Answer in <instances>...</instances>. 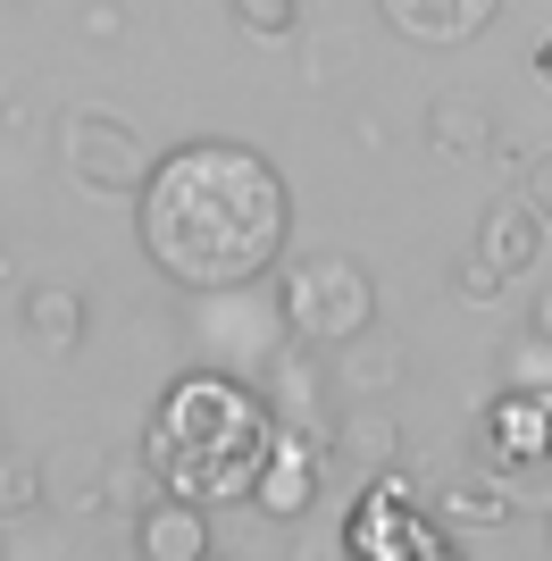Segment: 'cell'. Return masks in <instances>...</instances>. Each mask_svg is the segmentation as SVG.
I'll return each instance as SVG.
<instances>
[{
    "mask_svg": "<svg viewBox=\"0 0 552 561\" xmlns=\"http://www.w3.org/2000/svg\"><path fill=\"white\" fill-rule=\"evenodd\" d=\"M142 252L184 294H243L285 260L294 193L252 142H184L135 193Z\"/></svg>",
    "mask_w": 552,
    "mask_h": 561,
    "instance_id": "6da1fadb",
    "label": "cell"
},
{
    "mask_svg": "<svg viewBox=\"0 0 552 561\" xmlns=\"http://www.w3.org/2000/svg\"><path fill=\"white\" fill-rule=\"evenodd\" d=\"M268 445H276L268 394L227 369H193L151 402L142 469L160 478V494H184V503H243L260 486Z\"/></svg>",
    "mask_w": 552,
    "mask_h": 561,
    "instance_id": "7a4b0ae2",
    "label": "cell"
},
{
    "mask_svg": "<svg viewBox=\"0 0 552 561\" xmlns=\"http://www.w3.org/2000/svg\"><path fill=\"white\" fill-rule=\"evenodd\" d=\"M276 319H285L294 344L344 352L352 335L377 328V277H368L360 260H344V252H310V260H294V268L276 277Z\"/></svg>",
    "mask_w": 552,
    "mask_h": 561,
    "instance_id": "3957f363",
    "label": "cell"
},
{
    "mask_svg": "<svg viewBox=\"0 0 552 561\" xmlns=\"http://www.w3.org/2000/svg\"><path fill=\"white\" fill-rule=\"evenodd\" d=\"M59 160H68V176L84 193H110V202L142 193V185H151V168H160L126 117H101V110H68V117H59Z\"/></svg>",
    "mask_w": 552,
    "mask_h": 561,
    "instance_id": "277c9868",
    "label": "cell"
},
{
    "mask_svg": "<svg viewBox=\"0 0 552 561\" xmlns=\"http://www.w3.org/2000/svg\"><path fill=\"white\" fill-rule=\"evenodd\" d=\"M485 453L510 486H552V386H519L485 411Z\"/></svg>",
    "mask_w": 552,
    "mask_h": 561,
    "instance_id": "5b68a950",
    "label": "cell"
},
{
    "mask_svg": "<svg viewBox=\"0 0 552 561\" xmlns=\"http://www.w3.org/2000/svg\"><path fill=\"white\" fill-rule=\"evenodd\" d=\"M326 461H335V453H326V436H310V427H276L252 503H260L268 519H301L310 503H319V486H326Z\"/></svg>",
    "mask_w": 552,
    "mask_h": 561,
    "instance_id": "8992f818",
    "label": "cell"
},
{
    "mask_svg": "<svg viewBox=\"0 0 552 561\" xmlns=\"http://www.w3.org/2000/svg\"><path fill=\"white\" fill-rule=\"evenodd\" d=\"M377 9L411 43H469V34H485L503 18V0H377Z\"/></svg>",
    "mask_w": 552,
    "mask_h": 561,
    "instance_id": "52a82bcc",
    "label": "cell"
},
{
    "mask_svg": "<svg viewBox=\"0 0 552 561\" xmlns=\"http://www.w3.org/2000/svg\"><path fill=\"white\" fill-rule=\"evenodd\" d=\"M135 545H142V561H209V519H202V503H184V494L142 503V512H135Z\"/></svg>",
    "mask_w": 552,
    "mask_h": 561,
    "instance_id": "ba28073f",
    "label": "cell"
},
{
    "mask_svg": "<svg viewBox=\"0 0 552 561\" xmlns=\"http://www.w3.org/2000/svg\"><path fill=\"white\" fill-rule=\"evenodd\" d=\"M478 252L503 268V277H528L536 260H544V218H536V202L519 193V202H485L478 218Z\"/></svg>",
    "mask_w": 552,
    "mask_h": 561,
    "instance_id": "9c48e42d",
    "label": "cell"
},
{
    "mask_svg": "<svg viewBox=\"0 0 552 561\" xmlns=\"http://www.w3.org/2000/svg\"><path fill=\"white\" fill-rule=\"evenodd\" d=\"M268 411H276V427H310V436H326V420H319V369H310V344H285L268 360Z\"/></svg>",
    "mask_w": 552,
    "mask_h": 561,
    "instance_id": "30bf717a",
    "label": "cell"
},
{
    "mask_svg": "<svg viewBox=\"0 0 552 561\" xmlns=\"http://www.w3.org/2000/svg\"><path fill=\"white\" fill-rule=\"evenodd\" d=\"M18 328L43 352H76L92 319H84V294H76V285H25L18 294Z\"/></svg>",
    "mask_w": 552,
    "mask_h": 561,
    "instance_id": "8fae6325",
    "label": "cell"
},
{
    "mask_svg": "<svg viewBox=\"0 0 552 561\" xmlns=\"http://www.w3.org/2000/svg\"><path fill=\"white\" fill-rule=\"evenodd\" d=\"M335 386H344V394H360V402L393 394V386H402V344H393L386 328L352 335V344L335 352Z\"/></svg>",
    "mask_w": 552,
    "mask_h": 561,
    "instance_id": "7c38bea8",
    "label": "cell"
},
{
    "mask_svg": "<svg viewBox=\"0 0 552 561\" xmlns=\"http://www.w3.org/2000/svg\"><path fill=\"white\" fill-rule=\"evenodd\" d=\"M326 453L352 469V478H377V469H393V453H402V436H393V420L386 411H352V420H335L326 427Z\"/></svg>",
    "mask_w": 552,
    "mask_h": 561,
    "instance_id": "4fadbf2b",
    "label": "cell"
},
{
    "mask_svg": "<svg viewBox=\"0 0 552 561\" xmlns=\"http://www.w3.org/2000/svg\"><path fill=\"white\" fill-rule=\"evenodd\" d=\"M43 478H50V503H68V512L117 503V494H110V453H92V445H59V453H43Z\"/></svg>",
    "mask_w": 552,
    "mask_h": 561,
    "instance_id": "5bb4252c",
    "label": "cell"
},
{
    "mask_svg": "<svg viewBox=\"0 0 552 561\" xmlns=\"http://www.w3.org/2000/svg\"><path fill=\"white\" fill-rule=\"evenodd\" d=\"M427 151H436V160H485V151H494V117L478 110V101H436V110H427Z\"/></svg>",
    "mask_w": 552,
    "mask_h": 561,
    "instance_id": "9a60e30c",
    "label": "cell"
},
{
    "mask_svg": "<svg viewBox=\"0 0 552 561\" xmlns=\"http://www.w3.org/2000/svg\"><path fill=\"white\" fill-rule=\"evenodd\" d=\"M227 9H234V25H243L252 43H285L301 25V0H227Z\"/></svg>",
    "mask_w": 552,
    "mask_h": 561,
    "instance_id": "2e32d148",
    "label": "cell"
},
{
    "mask_svg": "<svg viewBox=\"0 0 552 561\" xmlns=\"http://www.w3.org/2000/svg\"><path fill=\"white\" fill-rule=\"evenodd\" d=\"M50 494V478H43V461H9L0 453V519H18V512H34Z\"/></svg>",
    "mask_w": 552,
    "mask_h": 561,
    "instance_id": "e0dca14e",
    "label": "cell"
},
{
    "mask_svg": "<svg viewBox=\"0 0 552 561\" xmlns=\"http://www.w3.org/2000/svg\"><path fill=\"white\" fill-rule=\"evenodd\" d=\"M452 285H460V302H503V285H510V277H503L485 252H469V260L452 268Z\"/></svg>",
    "mask_w": 552,
    "mask_h": 561,
    "instance_id": "ac0fdd59",
    "label": "cell"
},
{
    "mask_svg": "<svg viewBox=\"0 0 552 561\" xmlns=\"http://www.w3.org/2000/svg\"><path fill=\"white\" fill-rule=\"evenodd\" d=\"M528 202H536V218L552 227V151H536V160H528Z\"/></svg>",
    "mask_w": 552,
    "mask_h": 561,
    "instance_id": "d6986e66",
    "label": "cell"
},
{
    "mask_svg": "<svg viewBox=\"0 0 552 561\" xmlns=\"http://www.w3.org/2000/svg\"><path fill=\"white\" fill-rule=\"evenodd\" d=\"M528 344L552 352V285H544V294H528Z\"/></svg>",
    "mask_w": 552,
    "mask_h": 561,
    "instance_id": "ffe728a7",
    "label": "cell"
},
{
    "mask_svg": "<svg viewBox=\"0 0 552 561\" xmlns=\"http://www.w3.org/2000/svg\"><path fill=\"white\" fill-rule=\"evenodd\" d=\"M117 25H126L117 9H84V34H92V43H117Z\"/></svg>",
    "mask_w": 552,
    "mask_h": 561,
    "instance_id": "44dd1931",
    "label": "cell"
},
{
    "mask_svg": "<svg viewBox=\"0 0 552 561\" xmlns=\"http://www.w3.org/2000/svg\"><path fill=\"white\" fill-rule=\"evenodd\" d=\"M536 76H544V84H552V43H544V50H536Z\"/></svg>",
    "mask_w": 552,
    "mask_h": 561,
    "instance_id": "7402d4cb",
    "label": "cell"
},
{
    "mask_svg": "<svg viewBox=\"0 0 552 561\" xmlns=\"http://www.w3.org/2000/svg\"><path fill=\"white\" fill-rule=\"evenodd\" d=\"M0 9H25V0H0Z\"/></svg>",
    "mask_w": 552,
    "mask_h": 561,
    "instance_id": "603a6c76",
    "label": "cell"
},
{
    "mask_svg": "<svg viewBox=\"0 0 552 561\" xmlns=\"http://www.w3.org/2000/svg\"><path fill=\"white\" fill-rule=\"evenodd\" d=\"M544 537H552V519H544Z\"/></svg>",
    "mask_w": 552,
    "mask_h": 561,
    "instance_id": "cb8c5ba5",
    "label": "cell"
}]
</instances>
